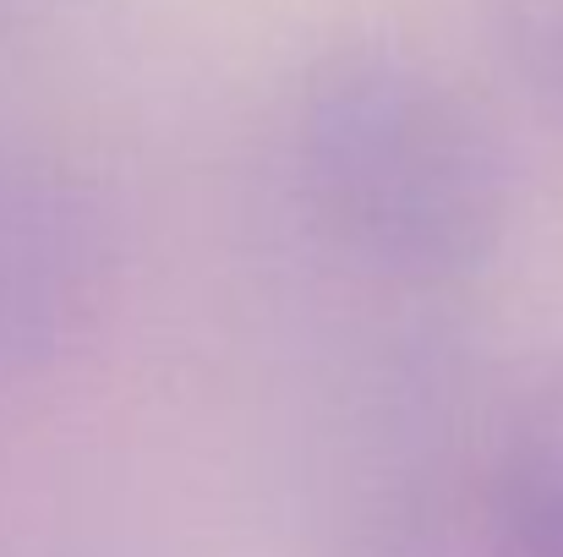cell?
<instances>
[{
	"mask_svg": "<svg viewBox=\"0 0 563 557\" xmlns=\"http://www.w3.org/2000/svg\"><path fill=\"white\" fill-rule=\"evenodd\" d=\"M290 186L362 274L394 290L476 279L509 230V165L482 110L421 55L351 38L285 110Z\"/></svg>",
	"mask_w": 563,
	"mask_h": 557,
	"instance_id": "cell-1",
	"label": "cell"
},
{
	"mask_svg": "<svg viewBox=\"0 0 563 557\" xmlns=\"http://www.w3.org/2000/svg\"><path fill=\"white\" fill-rule=\"evenodd\" d=\"M115 285V230L93 186L0 148V382L60 361Z\"/></svg>",
	"mask_w": 563,
	"mask_h": 557,
	"instance_id": "cell-2",
	"label": "cell"
},
{
	"mask_svg": "<svg viewBox=\"0 0 563 557\" xmlns=\"http://www.w3.org/2000/svg\"><path fill=\"white\" fill-rule=\"evenodd\" d=\"M443 557H563V356L454 426Z\"/></svg>",
	"mask_w": 563,
	"mask_h": 557,
	"instance_id": "cell-3",
	"label": "cell"
},
{
	"mask_svg": "<svg viewBox=\"0 0 563 557\" xmlns=\"http://www.w3.org/2000/svg\"><path fill=\"white\" fill-rule=\"evenodd\" d=\"M476 16L515 88L563 115V0H476Z\"/></svg>",
	"mask_w": 563,
	"mask_h": 557,
	"instance_id": "cell-4",
	"label": "cell"
}]
</instances>
